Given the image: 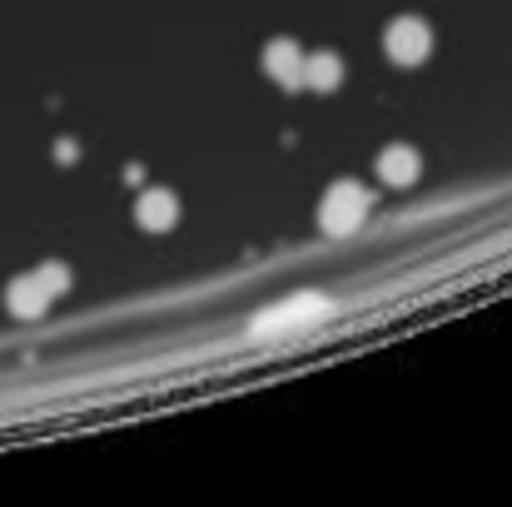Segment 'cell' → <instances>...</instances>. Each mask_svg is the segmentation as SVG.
<instances>
[{
	"instance_id": "cell-8",
	"label": "cell",
	"mask_w": 512,
	"mask_h": 507,
	"mask_svg": "<svg viewBox=\"0 0 512 507\" xmlns=\"http://www.w3.org/2000/svg\"><path fill=\"white\" fill-rule=\"evenodd\" d=\"M343 75H348V70H343V60L334 55V50H314V55H304V85H309V90H324V95H329V90H339L343 85Z\"/></svg>"
},
{
	"instance_id": "cell-7",
	"label": "cell",
	"mask_w": 512,
	"mask_h": 507,
	"mask_svg": "<svg viewBox=\"0 0 512 507\" xmlns=\"http://www.w3.org/2000/svg\"><path fill=\"white\" fill-rule=\"evenodd\" d=\"M378 179L388 184V189H408L418 174H423V160H418V150L413 145H383V155H378Z\"/></svg>"
},
{
	"instance_id": "cell-3",
	"label": "cell",
	"mask_w": 512,
	"mask_h": 507,
	"mask_svg": "<svg viewBox=\"0 0 512 507\" xmlns=\"http://www.w3.org/2000/svg\"><path fill=\"white\" fill-rule=\"evenodd\" d=\"M264 75L279 90H304V50L294 40H269L264 45Z\"/></svg>"
},
{
	"instance_id": "cell-4",
	"label": "cell",
	"mask_w": 512,
	"mask_h": 507,
	"mask_svg": "<svg viewBox=\"0 0 512 507\" xmlns=\"http://www.w3.org/2000/svg\"><path fill=\"white\" fill-rule=\"evenodd\" d=\"M329 314V304L314 294V299H289V304H274L269 314H259V324H254V334H284V329H299V324H314V319H324Z\"/></svg>"
},
{
	"instance_id": "cell-2",
	"label": "cell",
	"mask_w": 512,
	"mask_h": 507,
	"mask_svg": "<svg viewBox=\"0 0 512 507\" xmlns=\"http://www.w3.org/2000/svg\"><path fill=\"white\" fill-rule=\"evenodd\" d=\"M363 219H368V189L363 184L339 179V184L324 189V199H319V229L324 234H353Z\"/></svg>"
},
{
	"instance_id": "cell-1",
	"label": "cell",
	"mask_w": 512,
	"mask_h": 507,
	"mask_svg": "<svg viewBox=\"0 0 512 507\" xmlns=\"http://www.w3.org/2000/svg\"><path fill=\"white\" fill-rule=\"evenodd\" d=\"M383 55H388L393 65H403V70L423 65V60L433 55V25H428L423 15H398V20H388V25H383Z\"/></svg>"
},
{
	"instance_id": "cell-6",
	"label": "cell",
	"mask_w": 512,
	"mask_h": 507,
	"mask_svg": "<svg viewBox=\"0 0 512 507\" xmlns=\"http://www.w3.org/2000/svg\"><path fill=\"white\" fill-rule=\"evenodd\" d=\"M5 309H10L15 319H40V314L50 309V289L35 279V269L20 274V279H10V289H5Z\"/></svg>"
},
{
	"instance_id": "cell-9",
	"label": "cell",
	"mask_w": 512,
	"mask_h": 507,
	"mask_svg": "<svg viewBox=\"0 0 512 507\" xmlns=\"http://www.w3.org/2000/svg\"><path fill=\"white\" fill-rule=\"evenodd\" d=\"M35 279L50 289V299H60V294L70 289V269H65V264H55V259H50V264H40V269H35Z\"/></svg>"
},
{
	"instance_id": "cell-5",
	"label": "cell",
	"mask_w": 512,
	"mask_h": 507,
	"mask_svg": "<svg viewBox=\"0 0 512 507\" xmlns=\"http://www.w3.org/2000/svg\"><path fill=\"white\" fill-rule=\"evenodd\" d=\"M135 224H140L145 234H170L174 224H179V199H174L170 189H140V199H135Z\"/></svg>"
}]
</instances>
